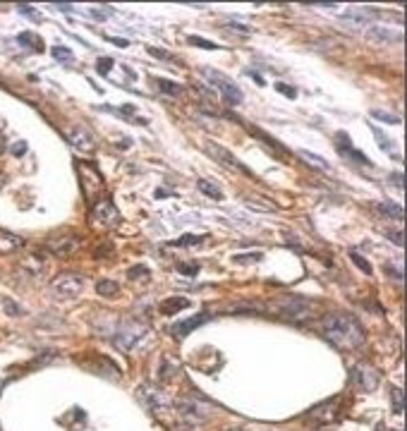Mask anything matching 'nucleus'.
Returning a JSON list of instances; mask_svg holds the SVG:
<instances>
[{"label":"nucleus","instance_id":"nucleus-36","mask_svg":"<svg viewBox=\"0 0 407 431\" xmlns=\"http://www.w3.org/2000/svg\"><path fill=\"white\" fill-rule=\"evenodd\" d=\"M149 53L156 55V58H163V60H170V63L175 60V58H173L170 53H165V51H158V48H154V46H149Z\"/></svg>","mask_w":407,"mask_h":431},{"label":"nucleus","instance_id":"nucleus-6","mask_svg":"<svg viewBox=\"0 0 407 431\" xmlns=\"http://www.w3.org/2000/svg\"><path fill=\"white\" fill-rule=\"evenodd\" d=\"M144 333H146V328H144L139 321L125 323L120 331H118V335H115V347L122 350V352H127V350H132L134 345L142 340Z\"/></svg>","mask_w":407,"mask_h":431},{"label":"nucleus","instance_id":"nucleus-40","mask_svg":"<svg viewBox=\"0 0 407 431\" xmlns=\"http://www.w3.org/2000/svg\"><path fill=\"white\" fill-rule=\"evenodd\" d=\"M180 273H187V276H197L199 266H189V264H180Z\"/></svg>","mask_w":407,"mask_h":431},{"label":"nucleus","instance_id":"nucleus-10","mask_svg":"<svg viewBox=\"0 0 407 431\" xmlns=\"http://www.w3.org/2000/svg\"><path fill=\"white\" fill-rule=\"evenodd\" d=\"M378 381H381V376H378V371H376L374 366L357 364L352 369V383L359 388V390H364V393L374 390V388L378 386Z\"/></svg>","mask_w":407,"mask_h":431},{"label":"nucleus","instance_id":"nucleus-19","mask_svg":"<svg viewBox=\"0 0 407 431\" xmlns=\"http://www.w3.org/2000/svg\"><path fill=\"white\" fill-rule=\"evenodd\" d=\"M376 208H378L381 213L390 216V218H395V221H402V218H405V211H402V206L395 204V201H378V204H376Z\"/></svg>","mask_w":407,"mask_h":431},{"label":"nucleus","instance_id":"nucleus-24","mask_svg":"<svg viewBox=\"0 0 407 431\" xmlns=\"http://www.w3.org/2000/svg\"><path fill=\"white\" fill-rule=\"evenodd\" d=\"M371 118L381 120V122H388V125H400L402 120L395 113H388V110H381V108H371Z\"/></svg>","mask_w":407,"mask_h":431},{"label":"nucleus","instance_id":"nucleus-37","mask_svg":"<svg viewBox=\"0 0 407 431\" xmlns=\"http://www.w3.org/2000/svg\"><path fill=\"white\" fill-rule=\"evenodd\" d=\"M388 237L393 240V245H397V247H402V242H405V240H402V230H390Z\"/></svg>","mask_w":407,"mask_h":431},{"label":"nucleus","instance_id":"nucleus-43","mask_svg":"<svg viewBox=\"0 0 407 431\" xmlns=\"http://www.w3.org/2000/svg\"><path fill=\"white\" fill-rule=\"evenodd\" d=\"M5 312H10V314H15V316H17V314H20V309H17V304H15V302H5Z\"/></svg>","mask_w":407,"mask_h":431},{"label":"nucleus","instance_id":"nucleus-27","mask_svg":"<svg viewBox=\"0 0 407 431\" xmlns=\"http://www.w3.org/2000/svg\"><path fill=\"white\" fill-rule=\"evenodd\" d=\"M51 53H53V58L55 60H60V63H72V60H75L72 51H70V48H63V46H53Z\"/></svg>","mask_w":407,"mask_h":431},{"label":"nucleus","instance_id":"nucleus-16","mask_svg":"<svg viewBox=\"0 0 407 431\" xmlns=\"http://www.w3.org/2000/svg\"><path fill=\"white\" fill-rule=\"evenodd\" d=\"M189 307V300L187 297H168L165 302H161V314H175L180 309H187Z\"/></svg>","mask_w":407,"mask_h":431},{"label":"nucleus","instance_id":"nucleus-8","mask_svg":"<svg viewBox=\"0 0 407 431\" xmlns=\"http://www.w3.org/2000/svg\"><path fill=\"white\" fill-rule=\"evenodd\" d=\"M91 218H94L99 226H103V228H113V226H118L120 213H118V208L113 206V201H110V199H99V201H94Z\"/></svg>","mask_w":407,"mask_h":431},{"label":"nucleus","instance_id":"nucleus-3","mask_svg":"<svg viewBox=\"0 0 407 431\" xmlns=\"http://www.w3.org/2000/svg\"><path fill=\"white\" fill-rule=\"evenodd\" d=\"M201 77H204L206 82H211V86L223 96V101H225L228 106H240V103H242V98H244L242 89L235 84L230 77H225L223 72L213 70V67H201Z\"/></svg>","mask_w":407,"mask_h":431},{"label":"nucleus","instance_id":"nucleus-45","mask_svg":"<svg viewBox=\"0 0 407 431\" xmlns=\"http://www.w3.org/2000/svg\"><path fill=\"white\" fill-rule=\"evenodd\" d=\"M110 41L115 43V46H122V48H125V46H127V41H125V39H118V36H113V39H110Z\"/></svg>","mask_w":407,"mask_h":431},{"label":"nucleus","instance_id":"nucleus-33","mask_svg":"<svg viewBox=\"0 0 407 431\" xmlns=\"http://www.w3.org/2000/svg\"><path fill=\"white\" fill-rule=\"evenodd\" d=\"M127 276L134 278V280H139V276H142V278H149V269H146V266H132V269L127 271Z\"/></svg>","mask_w":407,"mask_h":431},{"label":"nucleus","instance_id":"nucleus-39","mask_svg":"<svg viewBox=\"0 0 407 431\" xmlns=\"http://www.w3.org/2000/svg\"><path fill=\"white\" fill-rule=\"evenodd\" d=\"M388 182H393L397 189H402V187H405V184H402V172H393V175L388 177Z\"/></svg>","mask_w":407,"mask_h":431},{"label":"nucleus","instance_id":"nucleus-14","mask_svg":"<svg viewBox=\"0 0 407 431\" xmlns=\"http://www.w3.org/2000/svg\"><path fill=\"white\" fill-rule=\"evenodd\" d=\"M366 36H369V39H371L374 43H378V46H385V43H393V41H400V39H402L397 29H390V27H381V24H371Z\"/></svg>","mask_w":407,"mask_h":431},{"label":"nucleus","instance_id":"nucleus-2","mask_svg":"<svg viewBox=\"0 0 407 431\" xmlns=\"http://www.w3.org/2000/svg\"><path fill=\"white\" fill-rule=\"evenodd\" d=\"M177 414H180V421L185 426H199V424L211 419L213 405L201 398H180L177 400Z\"/></svg>","mask_w":407,"mask_h":431},{"label":"nucleus","instance_id":"nucleus-7","mask_svg":"<svg viewBox=\"0 0 407 431\" xmlns=\"http://www.w3.org/2000/svg\"><path fill=\"white\" fill-rule=\"evenodd\" d=\"M79 247H82V237H79L77 233H67V235L51 237V240H48V252L55 254V257H70V254H75Z\"/></svg>","mask_w":407,"mask_h":431},{"label":"nucleus","instance_id":"nucleus-44","mask_svg":"<svg viewBox=\"0 0 407 431\" xmlns=\"http://www.w3.org/2000/svg\"><path fill=\"white\" fill-rule=\"evenodd\" d=\"M247 75L252 77V79H256V82H259V84L264 86V77H261V75H256V72H252V70H247Z\"/></svg>","mask_w":407,"mask_h":431},{"label":"nucleus","instance_id":"nucleus-12","mask_svg":"<svg viewBox=\"0 0 407 431\" xmlns=\"http://www.w3.org/2000/svg\"><path fill=\"white\" fill-rule=\"evenodd\" d=\"M335 141H338V144H335V149H338V153H340V156L350 158V161H357L359 165H371V161L364 156L362 151H357L352 146V141H350V137H347L345 132H338V134H335Z\"/></svg>","mask_w":407,"mask_h":431},{"label":"nucleus","instance_id":"nucleus-42","mask_svg":"<svg viewBox=\"0 0 407 431\" xmlns=\"http://www.w3.org/2000/svg\"><path fill=\"white\" fill-rule=\"evenodd\" d=\"M20 12H22V15H29V17H34V20H39V15L34 12V8H27V5H20Z\"/></svg>","mask_w":407,"mask_h":431},{"label":"nucleus","instance_id":"nucleus-25","mask_svg":"<svg viewBox=\"0 0 407 431\" xmlns=\"http://www.w3.org/2000/svg\"><path fill=\"white\" fill-rule=\"evenodd\" d=\"M390 402H393V414L402 417V412H405V398H402V390L400 388L390 390Z\"/></svg>","mask_w":407,"mask_h":431},{"label":"nucleus","instance_id":"nucleus-15","mask_svg":"<svg viewBox=\"0 0 407 431\" xmlns=\"http://www.w3.org/2000/svg\"><path fill=\"white\" fill-rule=\"evenodd\" d=\"M67 139H70V144L79 151H94V146H96V144H94V137H91L84 127H72L67 132Z\"/></svg>","mask_w":407,"mask_h":431},{"label":"nucleus","instance_id":"nucleus-28","mask_svg":"<svg viewBox=\"0 0 407 431\" xmlns=\"http://www.w3.org/2000/svg\"><path fill=\"white\" fill-rule=\"evenodd\" d=\"M187 41L192 43V46H199V48H204V51H216V48H218V46H216L213 41H209V39H201V36H189Z\"/></svg>","mask_w":407,"mask_h":431},{"label":"nucleus","instance_id":"nucleus-35","mask_svg":"<svg viewBox=\"0 0 407 431\" xmlns=\"http://www.w3.org/2000/svg\"><path fill=\"white\" fill-rule=\"evenodd\" d=\"M385 271H388V273H393V276H395V280H402V269H400V261H397V264H393V266H390V264H385Z\"/></svg>","mask_w":407,"mask_h":431},{"label":"nucleus","instance_id":"nucleus-29","mask_svg":"<svg viewBox=\"0 0 407 431\" xmlns=\"http://www.w3.org/2000/svg\"><path fill=\"white\" fill-rule=\"evenodd\" d=\"M261 257H264L261 252H252V254H235L232 261H235V264H249V261H259Z\"/></svg>","mask_w":407,"mask_h":431},{"label":"nucleus","instance_id":"nucleus-17","mask_svg":"<svg viewBox=\"0 0 407 431\" xmlns=\"http://www.w3.org/2000/svg\"><path fill=\"white\" fill-rule=\"evenodd\" d=\"M96 292H99L101 297H115L118 292H120V283L118 280H110V278H103L96 283Z\"/></svg>","mask_w":407,"mask_h":431},{"label":"nucleus","instance_id":"nucleus-22","mask_svg":"<svg viewBox=\"0 0 407 431\" xmlns=\"http://www.w3.org/2000/svg\"><path fill=\"white\" fill-rule=\"evenodd\" d=\"M371 134H374L376 139H378V146H381V149L385 151V153H393V149H395V141H390L388 139V137H385L383 132H381V129L376 127V125H371ZM393 156H395V153H393ZM397 158V156H395ZM397 161H400V158H397Z\"/></svg>","mask_w":407,"mask_h":431},{"label":"nucleus","instance_id":"nucleus-20","mask_svg":"<svg viewBox=\"0 0 407 431\" xmlns=\"http://www.w3.org/2000/svg\"><path fill=\"white\" fill-rule=\"evenodd\" d=\"M206 237L209 235H192V233H187V235H180L177 240H173L170 245H173V247H197V245H201Z\"/></svg>","mask_w":407,"mask_h":431},{"label":"nucleus","instance_id":"nucleus-18","mask_svg":"<svg viewBox=\"0 0 407 431\" xmlns=\"http://www.w3.org/2000/svg\"><path fill=\"white\" fill-rule=\"evenodd\" d=\"M22 245H24L22 237L10 235V233H0V254H5V252H15V249H20Z\"/></svg>","mask_w":407,"mask_h":431},{"label":"nucleus","instance_id":"nucleus-11","mask_svg":"<svg viewBox=\"0 0 407 431\" xmlns=\"http://www.w3.org/2000/svg\"><path fill=\"white\" fill-rule=\"evenodd\" d=\"M211 319L209 312H199L194 314V316H189V319H182V321H177L170 326V333H173V338H177V340H182V338H187L194 328H199V326H204V323Z\"/></svg>","mask_w":407,"mask_h":431},{"label":"nucleus","instance_id":"nucleus-26","mask_svg":"<svg viewBox=\"0 0 407 431\" xmlns=\"http://www.w3.org/2000/svg\"><path fill=\"white\" fill-rule=\"evenodd\" d=\"M197 187H199V189H201L204 194H206V196H211V199H223V192H220L216 184H211L209 180H199Z\"/></svg>","mask_w":407,"mask_h":431},{"label":"nucleus","instance_id":"nucleus-13","mask_svg":"<svg viewBox=\"0 0 407 431\" xmlns=\"http://www.w3.org/2000/svg\"><path fill=\"white\" fill-rule=\"evenodd\" d=\"M338 402H340L338 398L323 400V402H319V405H314V407L309 409V417H311L314 421H319V424H328V421L335 419V412H338Z\"/></svg>","mask_w":407,"mask_h":431},{"label":"nucleus","instance_id":"nucleus-4","mask_svg":"<svg viewBox=\"0 0 407 431\" xmlns=\"http://www.w3.org/2000/svg\"><path fill=\"white\" fill-rule=\"evenodd\" d=\"M84 290V276L79 273H63L53 280V292L60 300H75Z\"/></svg>","mask_w":407,"mask_h":431},{"label":"nucleus","instance_id":"nucleus-32","mask_svg":"<svg viewBox=\"0 0 407 431\" xmlns=\"http://www.w3.org/2000/svg\"><path fill=\"white\" fill-rule=\"evenodd\" d=\"M275 91H280L283 96H287V98H295L297 96V89H292L290 84H283V82H278L275 84Z\"/></svg>","mask_w":407,"mask_h":431},{"label":"nucleus","instance_id":"nucleus-23","mask_svg":"<svg viewBox=\"0 0 407 431\" xmlns=\"http://www.w3.org/2000/svg\"><path fill=\"white\" fill-rule=\"evenodd\" d=\"M156 86L163 91V94H168V96H180L182 94V86L177 84V82H170V79H156Z\"/></svg>","mask_w":407,"mask_h":431},{"label":"nucleus","instance_id":"nucleus-5","mask_svg":"<svg viewBox=\"0 0 407 431\" xmlns=\"http://www.w3.org/2000/svg\"><path fill=\"white\" fill-rule=\"evenodd\" d=\"M204 149H206V153H209L213 161L223 163V165H225V168H230V170H237V172H242V175H249V177H252V170H249L240 158H235L225 146H220V144H216V141H206V144H204Z\"/></svg>","mask_w":407,"mask_h":431},{"label":"nucleus","instance_id":"nucleus-21","mask_svg":"<svg viewBox=\"0 0 407 431\" xmlns=\"http://www.w3.org/2000/svg\"><path fill=\"white\" fill-rule=\"evenodd\" d=\"M299 156L304 158V161H309V165H314V168H319V170H323V172H330V165L321 156H316V153H311V151H299Z\"/></svg>","mask_w":407,"mask_h":431},{"label":"nucleus","instance_id":"nucleus-34","mask_svg":"<svg viewBox=\"0 0 407 431\" xmlns=\"http://www.w3.org/2000/svg\"><path fill=\"white\" fill-rule=\"evenodd\" d=\"M110 65H113V58H101L99 67H96V70H99V75H108V72H110Z\"/></svg>","mask_w":407,"mask_h":431},{"label":"nucleus","instance_id":"nucleus-30","mask_svg":"<svg viewBox=\"0 0 407 431\" xmlns=\"http://www.w3.org/2000/svg\"><path fill=\"white\" fill-rule=\"evenodd\" d=\"M350 259H352V264L357 266V269H362L364 273H371V264H366V261H364V257H359L357 252H350Z\"/></svg>","mask_w":407,"mask_h":431},{"label":"nucleus","instance_id":"nucleus-31","mask_svg":"<svg viewBox=\"0 0 407 431\" xmlns=\"http://www.w3.org/2000/svg\"><path fill=\"white\" fill-rule=\"evenodd\" d=\"M20 43H34V51H44L41 48V41L34 36V34H20V39H17Z\"/></svg>","mask_w":407,"mask_h":431},{"label":"nucleus","instance_id":"nucleus-41","mask_svg":"<svg viewBox=\"0 0 407 431\" xmlns=\"http://www.w3.org/2000/svg\"><path fill=\"white\" fill-rule=\"evenodd\" d=\"M24 151H27V144H24V141H17V144L12 146V153H15V156H22Z\"/></svg>","mask_w":407,"mask_h":431},{"label":"nucleus","instance_id":"nucleus-9","mask_svg":"<svg viewBox=\"0 0 407 431\" xmlns=\"http://www.w3.org/2000/svg\"><path fill=\"white\" fill-rule=\"evenodd\" d=\"M280 312H283V316L292 319V321H304V319L311 316V302L304 300V297H287L280 304Z\"/></svg>","mask_w":407,"mask_h":431},{"label":"nucleus","instance_id":"nucleus-1","mask_svg":"<svg viewBox=\"0 0 407 431\" xmlns=\"http://www.w3.org/2000/svg\"><path fill=\"white\" fill-rule=\"evenodd\" d=\"M323 338L342 350H352L364 343V328L347 314H326L319 321Z\"/></svg>","mask_w":407,"mask_h":431},{"label":"nucleus","instance_id":"nucleus-38","mask_svg":"<svg viewBox=\"0 0 407 431\" xmlns=\"http://www.w3.org/2000/svg\"><path fill=\"white\" fill-rule=\"evenodd\" d=\"M228 27H230V29H235V32L244 34V36H249V34H252V29H249V27H244V24H237V22H230Z\"/></svg>","mask_w":407,"mask_h":431}]
</instances>
